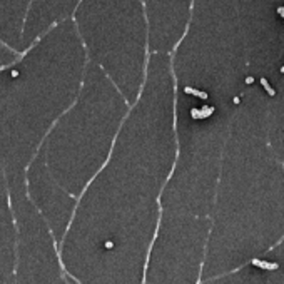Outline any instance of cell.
Here are the masks:
<instances>
[{"label": "cell", "instance_id": "1", "mask_svg": "<svg viewBox=\"0 0 284 284\" xmlns=\"http://www.w3.org/2000/svg\"><path fill=\"white\" fill-rule=\"evenodd\" d=\"M174 157L172 89L144 84L59 242L62 269L72 284H144Z\"/></svg>", "mask_w": 284, "mask_h": 284}, {"label": "cell", "instance_id": "2", "mask_svg": "<svg viewBox=\"0 0 284 284\" xmlns=\"http://www.w3.org/2000/svg\"><path fill=\"white\" fill-rule=\"evenodd\" d=\"M282 127L279 94H244L224 145L201 281L238 269L282 242Z\"/></svg>", "mask_w": 284, "mask_h": 284}, {"label": "cell", "instance_id": "3", "mask_svg": "<svg viewBox=\"0 0 284 284\" xmlns=\"http://www.w3.org/2000/svg\"><path fill=\"white\" fill-rule=\"evenodd\" d=\"M130 105L115 85L87 87L82 82L74 104L52 126L37 157L50 179L79 197L102 169Z\"/></svg>", "mask_w": 284, "mask_h": 284}, {"label": "cell", "instance_id": "4", "mask_svg": "<svg viewBox=\"0 0 284 284\" xmlns=\"http://www.w3.org/2000/svg\"><path fill=\"white\" fill-rule=\"evenodd\" d=\"M211 221L161 216L144 284H199Z\"/></svg>", "mask_w": 284, "mask_h": 284}, {"label": "cell", "instance_id": "5", "mask_svg": "<svg viewBox=\"0 0 284 284\" xmlns=\"http://www.w3.org/2000/svg\"><path fill=\"white\" fill-rule=\"evenodd\" d=\"M24 186L30 204L35 207V211L47 224L59 247V242L62 241L69 222L72 219L77 199L62 191L50 179L37 155L32 159L25 171Z\"/></svg>", "mask_w": 284, "mask_h": 284}, {"label": "cell", "instance_id": "6", "mask_svg": "<svg viewBox=\"0 0 284 284\" xmlns=\"http://www.w3.org/2000/svg\"><path fill=\"white\" fill-rule=\"evenodd\" d=\"M199 284H284V244L281 242L251 263Z\"/></svg>", "mask_w": 284, "mask_h": 284}, {"label": "cell", "instance_id": "7", "mask_svg": "<svg viewBox=\"0 0 284 284\" xmlns=\"http://www.w3.org/2000/svg\"><path fill=\"white\" fill-rule=\"evenodd\" d=\"M277 14H279L281 17H284V7H279V8H277Z\"/></svg>", "mask_w": 284, "mask_h": 284}, {"label": "cell", "instance_id": "8", "mask_svg": "<svg viewBox=\"0 0 284 284\" xmlns=\"http://www.w3.org/2000/svg\"><path fill=\"white\" fill-rule=\"evenodd\" d=\"M69 284H72V282H70V281H69Z\"/></svg>", "mask_w": 284, "mask_h": 284}]
</instances>
